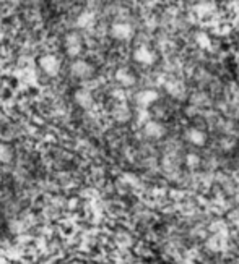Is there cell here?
Masks as SVG:
<instances>
[{
  "instance_id": "1",
  "label": "cell",
  "mask_w": 239,
  "mask_h": 264,
  "mask_svg": "<svg viewBox=\"0 0 239 264\" xmlns=\"http://www.w3.org/2000/svg\"><path fill=\"white\" fill-rule=\"evenodd\" d=\"M38 65L39 68L43 70V73H46L47 76H57L62 70V64H60V59L57 55L54 54H44L41 55L39 60H38Z\"/></svg>"
},
{
  "instance_id": "2",
  "label": "cell",
  "mask_w": 239,
  "mask_h": 264,
  "mask_svg": "<svg viewBox=\"0 0 239 264\" xmlns=\"http://www.w3.org/2000/svg\"><path fill=\"white\" fill-rule=\"evenodd\" d=\"M64 47H65V52L68 57L75 59L81 54V51H83V39H81V36L77 31H70V33H67L64 38Z\"/></svg>"
},
{
  "instance_id": "3",
  "label": "cell",
  "mask_w": 239,
  "mask_h": 264,
  "mask_svg": "<svg viewBox=\"0 0 239 264\" xmlns=\"http://www.w3.org/2000/svg\"><path fill=\"white\" fill-rule=\"evenodd\" d=\"M70 73L77 80H88L93 76L94 68L86 60H73V64L70 65Z\"/></svg>"
},
{
  "instance_id": "4",
  "label": "cell",
  "mask_w": 239,
  "mask_h": 264,
  "mask_svg": "<svg viewBox=\"0 0 239 264\" xmlns=\"http://www.w3.org/2000/svg\"><path fill=\"white\" fill-rule=\"evenodd\" d=\"M111 36L117 41H129L134 36V26L127 22H115L111 26Z\"/></svg>"
},
{
  "instance_id": "5",
  "label": "cell",
  "mask_w": 239,
  "mask_h": 264,
  "mask_svg": "<svg viewBox=\"0 0 239 264\" xmlns=\"http://www.w3.org/2000/svg\"><path fill=\"white\" fill-rule=\"evenodd\" d=\"M134 60L145 67H150L156 64V54L148 46H139L134 51Z\"/></svg>"
},
{
  "instance_id": "6",
  "label": "cell",
  "mask_w": 239,
  "mask_h": 264,
  "mask_svg": "<svg viewBox=\"0 0 239 264\" xmlns=\"http://www.w3.org/2000/svg\"><path fill=\"white\" fill-rule=\"evenodd\" d=\"M158 99H160V94H158V91H155V89H142V91H139L135 94L137 106L142 107V109H148Z\"/></svg>"
},
{
  "instance_id": "7",
  "label": "cell",
  "mask_w": 239,
  "mask_h": 264,
  "mask_svg": "<svg viewBox=\"0 0 239 264\" xmlns=\"http://www.w3.org/2000/svg\"><path fill=\"white\" fill-rule=\"evenodd\" d=\"M114 78H115V81H117L121 86H124V88H131V86H134L135 83H137L135 75L131 70H129V68H126V67L117 68V70H115V73H114Z\"/></svg>"
},
{
  "instance_id": "8",
  "label": "cell",
  "mask_w": 239,
  "mask_h": 264,
  "mask_svg": "<svg viewBox=\"0 0 239 264\" xmlns=\"http://www.w3.org/2000/svg\"><path fill=\"white\" fill-rule=\"evenodd\" d=\"M73 97H75V102H77L81 109H91L94 106V97L90 89H86V88L77 89Z\"/></svg>"
},
{
  "instance_id": "9",
  "label": "cell",
  "mask_w": 239,
  "mask_h": 264,
  "mask_svg": "<svg viewBox=\"0 0 239 264\" xmlns=\"http://www.w3.org/2000/svg\"><path fill=\"white\" fill-rule=\"evenodd\" d=\"M143 133H145V136H148V138L158 140V138L165 135V127L155 120H148V122H145V125H143Z\"/></svg>"
},
{
  "instance_id": "10",
  "label": "cell",
  "mask_w": 239,
  "mask_h": 264,
  "mask_svg": "<svg viewBox=\"0 0 239 264\" xmlns=\"http://www.w3.org/2000/svg\"><path fill=\"white\" fill-rule=\"evenodd\" d=\"M94 22H96L94 13L90 10H85L77 17V28H80V30H88V28L94 26Z\"/></svg>"
},
{
  "instance_id": "11",
  "label": "cell",
  "mask_w": 239,
  "mask_h": 264,
  "mask_svg": "<svg viewBox=\"0 0 239 264\" xmlns=\"http://www.w3.org/2000/svg\"><path fill=\"white\" fill-rule=\"evenodd\" d=\"M186 138L189 140V143H192L194 146H203L205 143H207V135H205L203 131L199 130V128H190V130H187Z\"/></svg>"
},
{
  "instance_id": "12",
  "label": "cell",
  "mask_w": 239,
  "mask_h": 264,
  "mask_svg": "<svg viewBox=\"0 0 239 264\" xmlns=\"http://www.w3.org/2000/svg\"><path fill=\"white\" fill-rule=\"evenodd\" d=\"M112 115H114V119L117 120V122L124 123V122H129V120H131V115H132V112H131V109H129L124 102H119L117 106L114 107V110H112Z\"/></svg>"
},
{
  "instance_id": "13",
  "label": "cell",
  "mask_w": 239,
  "mask_h": 264,
  "mask_svg": "<svg viewBox=\"0 0 239 264\" xmlns=\"http://www.w3.org/2000/svg\"><path fill=\"white\" fill-rule=\"evenodd\" d=\"M165 88H166V93L169 96L176 97V99H182V97L186 96V89H184V86L177 81H168Z\"/></svg>"
},
{
  "instance_id": "14",
  "label": "cell",
  "mask_w": 239,
  "mask_h": 264,
  "mask_svg": "<svg viewBox=\"0 0 239 264\" xmlns=\"http://www.w3.org/2000/svg\"><path fill=\"white\" fill-rule=\"evenodd\" d=\"M13 157V151L9 144L5 143H0V162L2 164H9Z\"/></svg>"
},
{
  "instance_id": "15",
  "label": "cell",
  "mask_w": 239,
  "mask_h": 264,
  "mask_svg": "<svg viewBox=\"0 0 239 264\" xmlns=\"http://www.w3.org/2000/svg\"><path fill=\"white\" fill-rule=\"evenodd\" d=\"M197 43H199L200 47H210V39L207 34H202V33L197 34Z\"/></svg>"
},
{
  "instance_id": "16",
  "label": "cell",
  "mask_w": 239,
  "mask_h": 264,
  "mask_svg": "<svg viewBox=\"0 0 239 264\" xmlns=\"http://www.w3.org/2000/svg\"><path fill=\"white\" fill-rule=\"evenodd\" d=\"M199 162H200L199 156H195V154H189V156H187V164H189V165H197Z\"/></svg>"
},
{
  "instance_id": "17",
  "label": "cell",
  "mask_w": 239,
  "mask_h": 264,
  "mask_svg": "<svg viewBox=\"0 0 239 264\" xmlns=\"http://www.w3.org/2000/svg\"><path fill=\"white\" fill-rule=\"evenodd\" d=\"M0 182H2V175H0Z\"/></svg>"
}]
</instances>
